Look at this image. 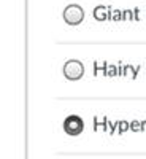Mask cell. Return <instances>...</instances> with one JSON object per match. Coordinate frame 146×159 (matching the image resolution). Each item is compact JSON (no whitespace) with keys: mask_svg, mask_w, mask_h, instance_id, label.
Here are the masks:
<instances>
[{"mask_svg":"<svg viewBox=\"0 0 146 159\" xmlns=\"http://www.w3.org/2000/svg\"><path fill=\"white\" fill-rule=\"evenodd\" d=\"M84 129V123L78 115H70L64 121V130L68 135H80Z\"/></svg>","mask_w":146,"mask_h":159,"instance_id":"6da1fadb","label":"cell"},{"mask_svg":"<svg viewBox=\"0 0 146 159\" xmlns=\"http://www.w3.org/2000/svg\"><path fill=\"white\" fill-rule=\"evenodd\" d=\"M64 73H65L67 78L76 80V78H80L81 75H83V65L80 64V62H76V60H70L64 67Z\"/></svg>","mask_w":146,"mask_h":159,"instance_id":"7a4b0ae2","label":"cell"}]
</instances>
